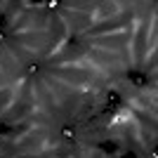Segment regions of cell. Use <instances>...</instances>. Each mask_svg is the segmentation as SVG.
<instances>
[{
	"label": "cell",
	"mask_w": 158,
	"mask_h": 158,
	"mask_svg": "<svg viewBox=\"0 0 158 158\" xmlns=\"http://www.w3.org/2000/svg\"><path fill=\"white\" fill-rule=\"evenodd\" d=\"M64 137H73V130L71 128H64Z\"/></svg>",
	"instance_id": "cell-1"
}]
</instances>
